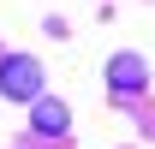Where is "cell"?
<instances>
[{
	"instance_id": "obj_2",
	"label": "cell",
	"mask_w": 155,
	"mask_h": 149,
	"mask_svg": "<svg viewBox=\"0 0 155 149\" xmlns=\"http://www.w3.org/2000/svg\"><path fill=\"white\" fill-rule=\"evenodd\" d=\"M143 78H149V72H143V60H137V54H119V60H107V90H119V95H137V90H143Z\"/></svg>"
},
{
	"instance_id": "obj_3",
	"label": "cell",
	"mask_w": 155,
	"mask_h": 149,
	"mask_svg": "<svg viewBox=\"0 0 155 149\" xmlns=\"http://www.w3.org/2000/svg\"><path fill=\"white\" fill-rule=\"evenodd\" d=\"M30 125H36L42 137H60V131H66V101H54V95H36V101H30Z\"/></svg>"
},
{
	"instance_id": "obj_1",
	"label": "cell",
	"mask_w": 155,
	"mask_h": 149,
	"mask_svg": "<svg viewBox=\"0 0 155 149\" xmlns=\"http://www.w3.org/2000/svg\"><path fill=\"white\" fill-rule=\"evenodd\" d=\"M0 90L18 95V101H36V95H42V66L30 54H6V60H0Z\"/></svg>"
}]
</instances>
